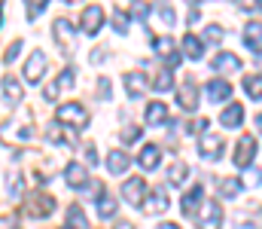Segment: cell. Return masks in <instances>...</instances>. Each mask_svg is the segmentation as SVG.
Masks as SVG:
<instances>
[{
	"mask_svg": "<svg viewBox=\"0 0 262 229\" xmlns=\"http://www.w3.org/2000/svg\"><path fill=\"white\" fill-rule=\"evenodd\" d=\"M58 122L61 126H73V129H82V126H89V113H85V107L79 104V101H67L58 107Z\"/></svg>",
	"mask_w": 262,
	"mask_h": 229,
	"instance_id": "obj_1",
	"label": "cell"
},
{
	"mask_svg": "<svg viewBox=\"0 0 262 229\" xmlns=\"http://www.w3.org/2000/svg\"><path fill=\"white\" fill-rule=\"evenodd\" d=\"M52 31H55V40H58V49L64 52L67 58L73 55V49H76V40H73V25L67 22V18H55V25H52Z\"/></svg>",
	"mask_w": 262,
	"mask_h": 229,
	"instance_id": "obj_2",
	"label": "cell"
},
{
	"mask_svg": "<svg viewBox=\"0 0 262 229\" xmlns=\"http://www.w3.org/2000/svg\"><path fill=\"white\" fill-rule=\"evenodd\" d=\"M101 25H104V9H101L98 3L85 6V9H82V15H79V28H82L89 37H95V34L101 31Z\"/></svg>",
	"mask_w": 262,
	"mask_h": 229,
	"instance_id": "obj_3",
	"label": "cell"
},
{
	"mask_svg": "<svg viewBox=\"0 0 262 229\" xmlns=\"http://www.w3.org/2000/svg\"><path fill=\"white\" fill-rule=\"evenodd\" d=\"M122 199H125L128 205H143V199H146V183H143V177H128V180L122 183Z\"/></svg>",
	"mask_w": 262,
	"mask_h": 229,
	"instance_id": "obj_4",
	"label": "cell"
},
{
	"mask_svg": "<svg viewBox=\"0 0 262 229\" xmlns=\"http://www.w3.org/2000/svg\"><path fill=\"white\" fill-rule=\"evenodd\" d=\"M52 208H55V199L49 193H37V196L28 199V214L31 217H49Z\"/></svg>",
	"mask_w": 262,
	"mask_h": 229,
	"instance_id": "obj_5",
	"label": "cell"
},
{
	"mask_svg": "<svg viewBox=\"0 0 262 229\" xmlns=\"http://www.w3.org/2000/svg\"><path fill=\"white\" fill-rule=\"evenodd\" d=\"M253 156H256V138L244 135V138L238 141V147H235V165H238V168H247V165L253 162Z\"/></svg>",
	"mask_w": 262,
	"mask_h": 229,
	"instance_id": "obj_6",
	"label": "cell"
},
{
	"mask_svg": "<svg viewBox=\"0 0 262 229\" xmlns=\"http://www.w3.org/2000/svg\"><path fill=\"white\" fill-rule=\"evenodd\" d=\"M89 180V165H79V162H70L64 168V183L70 190H82Z\"/></svg>",
	"mask_w": 262,
	"mask_h": 229,
	"instance_id": "obj_7",
	"label": "cell"
},
{
	"mask_svg": "<svg viewBox=\"0 0 262 229\" xmlns=\"http://www.w3.org/2000/svg\"><path fill=\"white\" fill-rule=\"evenodd\" d=\"M152 46H156V52H159V55L165 58V65H168V68L180 65V49H177V43H174L171 37H159V40H156Z\"/></svg>",
	"mask_w": 262,
	"mask_h": 229,
	"instance_id": "obj_8",
	"label": "cell"
},
{
	"mask_svg": "<svg viewBox=\"0 0 262 229\" xmlns=\"http://www.w3.org/2000/svg\"><path fill=\"white\" fill-rule=\"evenodd\" d=\"M159 162H162V150H159V144H143V147H140V153H137V165H140L143 171H156Z\"/></svg>",
	"mask_w": 262,
	"mask_h": 229,
	"instance_id": "obj_9",
	"label": "cell"
},
{
	"mask_svg": "<svg viewBox=\"0 0 262 229\" xmlns=\"http://www.w3.org/2000/svg\"><path fill=\"white\" fill-rule=\"evenodd\" d=\"M43 74H46V52H34L31 58H28V65H25V79L28 82H37V79H43Z\"/></svg>",
	"mask_w": 262,
	"mask_h": 229,
	"instance_id": "obj_10",
	"label": "cell"
},
{
	"mask_svg": "<svg viewBox=\"0 0 262 229\" xmlns=\"http://www.w3.org/2000/svg\"><path fill=\"white\" fill-rule=\"evenodd\" d=\"M220 223H223V211H220V205H216V202H204L201 217H198V226L201 229H220Z\"/></svg>",
	"mask_w": 262,
	"mask_h": 229,
	"instance_id": "obj_11",
	"label": "cell"
},
{
	"mask_svg": "<svg viewBox=\"0 0 262 229\" xmlns=\"http://www.w3.org/2000/svg\"><path fill=\"white\" fill-rule=\"evenodd\" d=\"M226 150V141L223 138H216V135H204L201 138V144H198V153L204 156V159H220Z\"/></svg>",
	"mask_w": 262,
	"mask_h": 229,
	"instance_id": "obj_12",
	"label": "cell"
},
{
	"mask_svg": "<svg viewBox=\"0 0 262 229\" xmlns=\"http://www.w3.org/2000/svg\"><path fill=\"white\" fill-rule=\"evenodd\" d=\"M177 107H180V110H189V113L198 107V89L192 82H183V86H180V92H177Z\"/></svg>",
	"mask_w": 262,
	"mask_h": 229,
	"instance_id": "obj_13",
	"label": "cell"
},
{
	"mask_svg": "<svg viewBox=\"0 0 262 229\" xmlns=\"http://www.w3.org/2000/svg\"><path fill=\"white\" fill-rule=\"evenodd\" d=\"M204 202V190L201 186H192L186 196H183V202H180V208H183V214L186 217H195V211H198V205Z\"/></svg>",
	"mask_w": 262,
	"mask_h": 229,
	"instance_id": "obj_14",
	"label": "cell"
},
{
	"mask_svg": "<svg viewBox=\"0 0 262 229\" xmlns=\"http://www.w3.org/2000/svg\"><path fill=\"white\" fill-rule=\"evenodd\" d=\"M168 122V107L162 101H149L146 104V126H165Z\"/></svg>",
	"mask_w": 262,
	"mask_h": 229,
	"instance_id": "obj_15",
	"label": "cell"
},
{
	"mask_svg": "<svg viewBox=\"0 0 262 229\" xmlns=\"http://www.w3.org/2000/svg\"><path fill=\"white\" fill-rule=\"evenodd\" d=\"M125 89H128L131 98H140V95L146 92V74H143V71H131V74H125Z\"/></svg>",
	"mask_w": 262,
	"mask_h": 229,
	"instance_id": "obj_16",
	"label": "cell"
},
{
	"mask_svg": "<svg viewBox=\"0 0 262 229\" xmlns=\"http://www.w3.org/2000/svg\"><path fill=\"white\" fill-rule=\"evenodd\" d=\"M128 156H125V153L122 150H110L107 153V171H110V174H125V171H128Z\"/></svg>",
	"mask_w": 262,
	"mask_h": 229,
	"instance_id": "obj_17",
	"label": "cell"
},
{
	"mask_svg": "<svg viewBox=\"0 0 262 229\" xmlns=\"http://www.w3.org/2000/svg\"><path fill=\"white\" fill-rule=\"evenodd\" d=\"M220 122H223L226 129H238V126L244 122V107H241V104H229V107L223 110Z\"/></svg>",
	"mask_w": 262,
	"mask_h": 229,
	"instance_id": "obj_18",
	"label": "cell"
},
{
	"mask_svg": "<svg viewBox=\"0 0 262 229\" xmlns=\"http://www.w3.org/2000/svg\"><path fill=\"white\" fill-rule=\"evenodd\" d=\"M204 92H207V98H210V101H226V98L232 95V86H229L226 79H210Z\"/></svg>",
	"mask_w": 262,
	"mask_h": 229,
	"instance_id": "obj_19",
	"label": "cell"
},
{
	"mask_svg": "<svg viewBox=\"0 0 262 229\" xmlns=\"http://www.w3.org/2000/svg\"><path fill=\"white\" fill-rule=\"evenodd\" d=\"M244 40H247V46L253 52H262V22H250L244 28Z\"/></svg>",
	"mask_w": 262,
	"mask_h": 229,
	"instance_id": "obj_20",
	"label": "cell"
},
{
	"mask_svg": "<svg viewBox=\"0 0 262 229\" xmlns=\"http://www.w3.org/2000/svg\"><path fill=\"white\" fill-rule=\"evenodd\" d=\"M238 68H241V58H238V55H232V52H220V55L213 58V71L229 74V71H238Z\"/></svg>",
	"mask_w": 262,
	"mask_h": 229,
	"instance_id": "obj_21",
	"label": "cell"
},
{
	"mask_svg": "<svg viewBox=\"0 0 262 229\" xmlns=\"http://www.w3.org/2000/svg\"><path fill=\"white\" fill-rule=\"evenodd\" d=\"M3 101L6 104H18L21 101V86H18V79H12L9 74L3 76Z\"/></svg>",
	"mask_w": 262,
	"mask_h": 229,
	"instance_id": "obj_22",
	"label": "cell"
},
{
	"mask_svg": "<svg viewBox=\"0 0 262 229\" xmlns=\"http://www.w3.org/2000/svg\"><path fill=\"white\" fill-rule=\"evenodd\" d=\"M180 49H183L189 58H201V55H204V43L198 40L195 34H186V37H183V43H180Z\"/></svg>",
	"mask_w": 262,
	"mask_h": 229,
	"instance_id": "obj_23",
	"label": "cell"
},
{
	"mask_svg": "<svg viewBox=\"0 0 262 229\" xmlns=\"http://www.w3.org/2000/svg\"><path fill=\"white\" fill-rule=\"evenodd\" d=\"M98 214H101L104 220H113V217H116V199H113L110 193L98 196Z\"/></svg>",
	"mask_w": 262,
	"mask_h": 229,
	"instance_id": "obj_24",
	"label": "cell"
},
{
	"mask_svg": "<svg viewBox=\"0 0 262 229\" xmlns=\"http://www.w3.org/2000/svg\"><path fill=\"white\" fill-rule=\"evenodd\" d=\"M189 177V165H183V162H177V165H171L168 168V183L171 186H183V180Z\"/></svg>",
	"mask_w": 262,
	"mask_h": 229,
	"instance_id": "obj_25",
	"label": "cell"
},
{
	"mask_svg": "<svg viewBox=\"0 0 262 229\" xmlns=\"http://www.w3.org/2000/svg\"><path fill=\"white\" fill-rule=\"evenodd\" d=\"M67 226H70V229H89V220H85L82 208H76V205H70V208H67Z\"/></svg>",
	"mask_w": 262,
	"mask_h": 229,
	"instance_id": "obj_26",
	"label": "cell"
},
{
	"mask_svg": "<svg viewBox=\"0 0 262 229\" xmlns=\"http://www.w3.org/2000/svg\"><path fill=\"white\" fill-rule=\"evenodd\" d=\"M244 89H247V95L253 101H259L262 98V74H247L244 76Z\"/></svg>",
	"mask_w": 262,
	"mask_h": 229,
	"instance_id": "obj_27",
	"label": "cell"
},
{
	"mask_svg": "<svg viewBox=\"0 0 262 229\" xmlns=\"http://www.w3.org/2000/svg\"><path fill=\"white\" fill-rule=\"evenodd\" d=\"M143 208H146V214H162V211L168 208V196H165V193H152Z\"/></svg>",
	"mask_w": 262,
	"mask_h": 229,
	"instance_id": "obj_28",
	"label": "cell"
},
{
	"mask_svg": "<svg viewBox=\"0 0 262 229\" xmlns=\"http://www.w3.org/2000/svg\"><path fill=\"white\" fill-rule=\"evenodd\" d=\"M46 135H49V141H52V144H61V141H64L67 147H73V138H67L64 132H61V122H58V119L49 126V132H46Z\"/></svg>",
	"mask_w": 262,
	"mask_h": 229,
	"instance_id": "obj_29",
	"label": "cell"
},
{
	"mask_svg": "<svg viewBox=\"0 0 262 229\" xmlns=\"http://www.w3.org/2000/svg\"><path fill=\"white\" fill-rule=\"evenodd\" d=\"M174 86V74H171V68H162L159 74H156V92H168Z\"/></svg>",
	"mask_w": 262,
	"mask_h": 229,
	"instance_id": "obj_30",
	"label": "cell"
},
{
	"mask_svg": "<svg viewBox=\"0 0 262 229\" xmlns=\"http://www.w3.org/2000/svg\"><path fill=\"white\" fill-rule=\"evenodd\" d=\"M73 79H76V68H64V71L58 74V79H55L52 86H55V92H58V89L64 92V89H70V86H73Z\"/></svg>",
	"mask_w": 262,
	"mask_h": 229,
	"instance_id": "obj_31",
	"label": "cell"
},
{
	"mask_svg": "<svg viewBox=\"0 0 262 229\" xmlns=\"http://www.w3.org/2000/svg\"><path fill=\"white\" fill-rule=\"evenodd\" d=\"M156 12L162 15V22H165L168 28L177 22V15H174V9H171V3H168V0H159V3H156Z\"/></svg>",
	"mask_w": 262,
	"mask_h": 229,
	"instance_id": "obj_32",
	"label": "cell"
},
{
	"mask_svg": "<svg viewBox=\"0 0 262 229\" xmlns=\"http://www.w3.org/2000/svg\"><path fill=\"white\" fill-rule=\"evenodd\" d=\"M220 193H223V196H229V199H232V196H238V193H241V180H235V177L220 180Z\"/></svg>",
	"mask_w": 262,
	"mask_h": 229,
	"instance_id": "obj_33",
	"label": "cell"
},
{
	"mask_svg": "<svg viewBox=\"0 0 262 229\" xmlns=\"http://www.w3.org/2000/svg\"><path fill=\"white\" fill-rule=\"evenodd\" d=\"M113 28L119 34H128V12L125 9H113Z\"/></svg>",
	"mask_w": 262,
	"mask_h": 229,
	"instance_id": "obj_34",
	"label": "cell"
},
{
	"mask_svg": "<svg viewBox=\"0 0 262 229\" xmlns=\"http://www.w3.org/2000/svg\"><path fill=\"white\" fill-rule=\"evenodd\" d=\"M6 199H21V177H6Z\"/></svg>",
	"mask_w": 262,
	"mask_h": 229,
	"instance_id": "obj_35",
	"label": "cell"
},
{
	"mask_svg": "<svg viewBox=\"0 0 262 229\" xmlns=\"http://www.w3.org/2000/svg\"><path fill=\"white\" fill-rule=\"evenodd\" d=\"M223 34H226L223 25H207V28H204V40H207V43H220Z\"/></svg>",
	"mask_w": 262,
	"mask_h": 229,
	"instance_id": "obj_36",
	"label": "cell"
},
{
	"mask_svg": "<svg viewBox=\"0 0 262 229\" xmlns=\"http://www.w3.org/2000/svg\"><path fill=\"white\" fill-rule=\"evenodd\" d=\"M18 52H21V40H12V43L6 46V52H3V65H12V61L18 58Z\"/></svg>",
	"mask_w": 262,
	"mask_h": 229,
	"instance_id": "obj_37",
	"label": "cell"
},
{
	"mask_svg": "<svg viewBox=\"0 0 262 229\" xmlns=\"http://www.w3.org/2000/svg\"><path fill=\"white\" fill-rule=\"evenodd\" d=\"M46 3H49V0H25V6H28V18L34 22V18L46 9Z\"/></svg>",
	"mask_w": 262,
	"mask_h": 229,
	"instance_id": "obj_38",
	"label": "cell"
},
{
	"mask_svg": "<svg viewBox=\"0 0 262 229\" xmlns=\"http://www.w3.org/2000/svg\"><path fill=\"white\" fill-rule=\"evenodd\" d=\"M137 138H140V126H125V129H122V141H125V144H134Z\"/></svg>",
	"mask_w": 262,
	"mask_h": 229,
	"instance_id": "obj_39",
	"label": "cell"
},
{
	"mask_svg": "<svg viewBox=\"0 0 262 229\" xmlns=\"http://www.w3.org/2000/svg\"><path fill=\"white\" fill-rule=\"evenodd\" d=\"M238 9H259L262 12V0H235Z\"/></svg>",
	"mask_w": 262,
	"mask_h": 229,
	"instance_id": "obj_40",
	"label": "cell"
},
{
	"mask_svg": "<svg viewBox=\"0 0 262 229\" xmlns=\"http://www.w3.org/2000/svg\"><path fill=\"white\" fill-rule=\"evenodd\" d=\"M98 89H101V92H98V98H107V95H110V79H107V76H101V79H98Z\"/></svg>",
	"mask_w": 262,
	"mask_h": 229,
	"instance_id": "obj_41",
	"label": "cell"
},
{
	"mask_svg": "<svg viewBox=\"0 0 262 229\" xmlns=\"http://www.w3.org/2000/svg\"><path fill=\"white\" fill-rule=\"evenodd\" d=\"M3 229H18V220H15V214H3Z\"/></svg>",
	"mask_w": 262,
	"mask_h": 229,
	"instance_id": "obj_42",
	"label": "cell"
},
{
	"mask_svg": "<svg viewBox=\"0 0 262 229\" xmlns=\"http://www.w3.org/2000/svg\"><path fill=\"white\" fill-rule=\"evenodd\" d=\"M85 162H89V165H95V162H98V153H95V144H85Z\"/></svg>",
	"mask_w": 262,
	"mask_h": 229,
	"instance_id": "obj_43",
	"label": "cell"
},
{
	"mask_svg": "<svg viewBox=\"0 0 262 229\" xmlns=\"http://www.w3.org/2000/svg\"><path fill=\"white\" fill-rule=\"evenodd\" d=\"M207 129V119H192L189 122V132H204Z\"/></svg>",
	"mask_w": 262,
	"mask_h": 229,
	"instance_id": "obj_44",
	"label": "cell"
},
{
	"mask_svg": "<svg viewBox=\"0 0 262 229\" xmlns=\"http://www.w3.org/2000/svg\"><path fill=\"white\" fill-rule=\"evenodd\" d=\"M146 12H149V6H146V3H137L131 15H137V18H146Z\"/></svg>",
	"mask_w": 262,
	"mask_h": 229,
	"instance_id": "obj_45",
	"label": "cell"
},
{
	"mask_svg": "<svg viewBox=\"0 0 262 229\" xmlns=\"http://www.w3.org/2000/svg\"><path fill=\"white\" fill-rule=\"evenodd\" d=\"M116 229H134V226H131L128 220H119V223H116Z\"/></svg>",
	"mask_w": 262,
	"mask_h": 229,
	"instance_id": "obj_46",
	"label": "cell"
},
{
	"mask_svg": "<svg viewBox=\"0 0 262 229\" xmlns=\"http://www.w3.org/2000/svg\"><path fill=\"white\" fill-rule=\"evenodd\" d=\"M159 229H180V226H177V223H162Z\"/></svg>",
	"mask_w": 262,
	"mask_h": 229,
	"instance_id": "obj_47",
	"label": "cell"
},
{
	"mask_svg": "<svg viewBox=\"0 0 262 229\" xmlns=\"http://www.w3.org/2000/svg\"><path fill=\"white\" fill-rule=\"evenodd\" d=\"M256 129L262 132V113H256Z\"/></svg>",
	"mask_w": 262,
	"mask_h": 229,
	"instance_id": "obj_48",
	"label": "cell"
},
{
	"mask_svg": "<svg viewBox=\"0 0 262 229\" xmlns=\"http://www.w3.org/2000/svg\"><path fill=\"white\" fill-rule=\"evenodd\" d=\"M67 3H76V0H67Z\"/></svg>",
	"mask_w": 262,
	"mask_h": 229,
	"instance_id": "obj_49",
	"label": "cell"
},
{
	"mask_svg": "<svg viewBox=\"0 0 262 229\" xmlns=\"http://www.w3.org/2000/svg\"><path fill=\"white\" fill-rule=\"evenodd\" d=\"M64 229H70V226H64Z\"/></svg>",
	"mask_w": 262,
	"mask_h": 229,
	"instance_id": "obj_50",
	"label": "cell"
}]
</instances>
